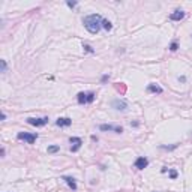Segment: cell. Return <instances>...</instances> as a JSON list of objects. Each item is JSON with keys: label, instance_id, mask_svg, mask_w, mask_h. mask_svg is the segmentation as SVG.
I'll use <instances>...</instances> for the list:
<instances>
[{"label": "cell", "instance_id": "8992f818", "mask_svg": "<svg viewBox=\"0 0 192 192\" xmlns=\"http://www.w3.org/2000/svg\"><path fill=\"white\" fill-rule=\"evenodd\" d=\"M71 152H72V153H75V152H78V150H80V147H81V144H83V140H81V138H78V137H72L71 138Z\"/></svg>", "mask_w": 192, "mask_h": 192}, {"label": "cell", "instance_id": "52a82bcc", "mask_svg": "<svg viewBox=\"0 0 192 192\" xmlns=\"http://www.w3.org/2000/svg\"><path fill=\"white\" fill-rule=\"evenodd\" d=\"M99 129L104 131V132L113 131V132H116V134H122V132H123V128H122V126H114V125H101V126H99Z\"/></svg>", "mask_w": 192, "mask_h": 192}, {"label": "cell", "instance_id": "4fadbf2b", "mask_svg": "<svg viewBox=\"0 0 192 192\" xmlns=\"http://www.w3.org/2000/svg\"><path fill=\"white\" fill-rule=\"evenodd\" d=\"M102 27L107 30V32H110V30L113 29V24L108 21V20H102Z\"/></svg>", "mask_w": 192, "mask_h": 192}, {"label": "cell", "instance_id": "ac0fdd59", "mask_svg": "<svg viewBox=\"0 0 192 192\" xmlns=\"http://www.w3.org/2000/svg\"><path fill=\"white\" fill-rule=\"evenodd\" d=\"M170 177L171 179H176L177 177V171L176 170H170Z\"/></svg>", "mask_w": 192, "mask_h": 192}, {"label": "cell", "instance_id": "2e32d148", "mask_svg": "<svg viewBox=\"0 0 192 192\" xmlns=\"http://www.w3.org/2000/svg\"><path fill=\"white\" fill-rule=\"evenodd\" d=\"M177 147V144H174V146H161V149H164V150H174Z\"/></svg>", "mask_w": 192, "mask_h": 192}, {"label": "cell", "instance_id": "5bb4252c", "mask_svg": "<svg viewBox=\"0 0 192 192\" xmlns=\"http://www.w3.org/2000/svg\"><path fill=\"white\" fill-rule=\"evenodd\" d=\"M60 150V146H50L48 147V153H56V152Z\"/></svg>", "mask_w": 192, "mask_h": 192}, {"label": "cell", "instance_id": "3957f363", "mask_svg": "<svg viewBox=\"0 0 192 192\" xmlns=\"http://www.w3.org/2000/svg\"><path fill=\"white\" fill-rule=\"evenodd\" d=\"M18 140H21V141H26V143H29V144H33L36 141V138H38V134H29V132H20V134L17 135Z\"/></svg>", "mask_w": 192, "mask_h": 192}, {"label": "cell", "instance_id": "ba28073f", "mask_svg": "<svg viewBox=\"0 0 192 192\" xmlns=\"http://www.w3.org/2000/svg\"><path fill=\"white\" fill-rule=\"evenodd\" d=\"M134 165H135V168H138V170H144L149 165V159H147V158H144V156H140V158H137V161H135Z\"/></svg>", "mask_w": 192, "mask_h": 192}, {"label": "cell", "instance_id": "7a4b0ae2", "mask_svg": "<svg viewBox=\"0 0 192 192\" xmlns=\"http://www.w3.org/2000/svg\"><path fill=\"white\" fill-rule=\"evenodd\" d=\"M77 101L78 104H92L95 101V93L93 92H89V93H84V92H80V93L77 95Z\"/></svg>", "mask_w": 192, "mask_h": 192}, {"label": "cell", "instance_id": "5b68a950", "mask_svg": "<svg viewBox=\"0 0 192 192\" xmlns=\"http://www.w3.org/2000/svg\"><path fill=\"white\" fill-rule=\"evenodd\" d=\"M113 108L117 110V111H126L128 110V102L125 101V99H114V101L111 102Z\"/></svg>", "mask_w": 192, "mask_h": 192}, {"label": "cell", "instance_id": "9c48e42d", "mask_svg": "<svg viewBox=\"0 0 192 192\" xmlns=\"http://www.w3.org/2000/svg\"><path fill=\"white\" fill-rule=\"evenodd\" d=\"M185 18V12L182 9H176L174 12H171L170 14V20L171 21H180V20Z\"/></svg>", "mask_w": 192, "mask_h": 192}, {"label": "cell", "instance_id": "d6986e66", "mask_svg": "<svg viewBox=\"0 0 192 192\" xmlns=\"http://www.w3.org/2000/svg\"><path fill=\"white\" fill-rule=\"evenodd\" d=\"M108 80H110V75H104V77H102V78H101V83H102V84H104V83H107V81H108Z\"/></svg>", "mask_w": 192, "mask_h": 192}, {"label": "cell", "instance_id": "6da1fadb", "mask_svg": "<svg viewBox=\"0 0 192 192\" xmlns=\"http://www.w3.org/2000/svg\"><path fill=\"white\" fill-rule=\"evenodd\" d=\"M102 20L104 18L99 14H92V15L84 17L83 24H84V27L92 33V35H96V33L101 30V27H102Z\"/></svg>", "mask_w": 192, "mask_h": 192}, {"label": "cell", "instance_id": "ffe728a7", "mask_svg": "<svg viewBox=\"0 0 192 192\" xmlns=\"http://www.w3.org/2000/svg\"><path fill=\"white\" fill-rule=\"evenodd\" d=\"M170 50H171V51H176V50H177V42H173V44H171V45H170Z\"/></svg>", "mask_w": 192, "mask_h": 192}, {"label": "cell", "instance_id": "44dd1931", "mask_svg": "<svg viewBox=\"0 0 192 192\" xmlns=\"http://www.w3.org/2000/svg\"><path fill=\"white\" fill-rule=\"evenodd\" d=\"M66 5H68L69 8H74V6H77V2H66Z\"/></svg>", "mask_w": 192, "mask_h": 192}, {"label": "cell", "instance_id": "277c9868", "mask_svg": "<svg viewBox=\"0 0 192 192\" xmlns=\"http://www.w3.org/2000/svg\"><path fill=\"white\" fill-rule=\"evenodd\" d=\"M27 123H29V125H32V126L41 128V126H45V125L48 123V117H41V119L29 117V119H27Z\"/></svg>", "mask_w": 192, "mask_h": 192}, {"label": "cell", "instance_id": "7402d4cb", "mask_svg": "<svg viewBox=\"0 0 192 192\" xmlns=\"http://www.w3.org/2000/svg\"><path fill=\"white\" fill-rule=\"evenodd\" d=\"M5 153H6V150H5V147H2V150H0V156L5 158Z\"/></svg>", "mask_w": 192, "mask_h": 192}, {"label": "cell", "instance_id": "7c38bea8", "mask_svg": "<svg viewBox=\"0 0 192 192\" xmlns=\"http://www.w3.org/2000/svg\"><path fill=\"white\" fill-rule=\"evenodd\" d=\"M147 90L150 93H162V87H159V86H156V84H149Z\"/></svg>", "mask_w": 192, "mask_h": 192}, {"label": "cell", "instance_id": "8fae6325", "mask_svg": "<svg viewBox=\"0 0 192 192\" xmlns=\"http://www.w3.org/2000/svg\"><path fill=\"white\" fill-rule=\"evenodd\" d=\"M63 180L68 183V186L72 189V191H77V182L74 177H69V176H63Z\"/></svg>", "mask_w": 192, "mask_h": 192}, {"label": "cell", "instance_id": "603a6c76", "mask_svg": "<svg viewBox=\"0 0 192 192\" xmlns=\"http://www.w3.org/2000/svg\"><path fill=\"white\" fill-rule=\"evenodd\" d=\"M179 81H182V83H185V81H186V77H179Z\"/></svg>", "mask_w": 192, "mask_h": 192}, {"label": "cell", "instance_id": "e0dca14e", "mask_svg": "<svg viewBox=\"0 0 192 192\" xmlns=\"http://www.w3.org/2000/svg\"><path fill=\"white\" fill-rule=\"evenodd\" d=\"M83 48H84L86 51H89V53H93V48H92L90 45H87V44H84V45H83Z\"/></svg>", "mask_w": 192, "mask_h": 192}, {"label": "cell", "instance_id": "30bf717a", "mask_svg": "<svg viewBox=\"0 0 192 192\" xmlns=\"http://www.w3.org/2000/svg\"><path fill=\"white\" fill-rule=\"evenodd\" d=\"M56 125H57V126H60V128H66V126H71V125H72V120L69 117H59L56 120Z\"/></svg>", "mask_w": 192, "mask_h": 192}, {"label": "cell", "instance_id": "9a60e30c", "mask_svg": "<svg viewBox=\"0 0 192 192\" xmlns=\"http://www.w3.org/2000/svg\"><path fill=\"white\" fill-rule=\"evenodd\" d=\"M0 66H2L0 72H2V74H5V72H6V68H8V65H6V60H0Z\"/></svg>", "mask_w": 192, "mask_h": 192}]
</instances>
